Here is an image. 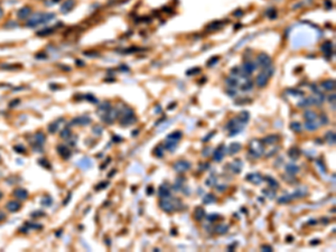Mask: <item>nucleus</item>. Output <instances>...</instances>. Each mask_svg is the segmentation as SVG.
<instances>
[{"label": "nucleus", "mask_w": 336, "mask_h": 252, "mask_svg": "<svg viewBox=\"0 0 336 252\" xmlns=\"http://www.w3.org/2000/svg\"><path fill=\"white\" fill-rule=\"evenodd\" d=\"M250 155H252L255 158H259L263 155L264 152V146H263L262 141L258 139H253L250 142V150H249Z\"/></svg>", "instance_id": "1"}, {"label": "nucleus", "mask_w": 336, "mask_h": 252, "mask_svg": "<svg viewBox=\"0 0 336 252\" xmlns=\"http://www.w3.org/2000/svg\"><path fill=\"white\" fill-rule=\"evenodd\" d=\"M54 17L53 14H37L30 18L28 20V26H36L39 25V24H43V22H46L48 20H50Z\"/></svg>", "instance_id": "2"}, {"label": "nucleus", "mask_w": 336, "mask_h": 252, "mask_svg": "<svg viewBox=\"0 0 336 252\" xmlns=\"http://www.w3.org/2000/svg\"><path fill=\"white\" fill-rule=\"evenodd\" d=\"M136 121V118H134V113L131 109L129 108H126L124 111H123L122 114V119H121L120 123L122 126H128V124H131Z\"/></svg>", "instance_id": "3"}, {"label": "nucleus", "mask_w": 336, "mask_h": 252, "mask_svg": "<svg viewBox=\"0 0 336 252\" xmlns=\"http://www.w3.org/2000/svg\"><path fill=\"white\" fill-rule=\"evenodd\" d=\"M272 75V70H264L263 72H261L259 75L257 76V84L258 86L264 87L268 84L269 77Z\"/></svg>", "instance_id": "4"}, {"label": "nucleus", "mask_w": 336, "mask_h": 252, "mask_svg": "<svg viewBox=\"0 0 336 252\" xmlns=\"http://www.w3.org/2000/svg\"><path fill=\"white\" fill-rule=\"evenodd\" d=\"M192 167V164L189 161H186V160H178L174 164V169L178 173H184V171H187L188 169H190Z\"/></svg>", "instance_id": "5"}, {"label": "nucleus", "mask_w": 336, "mask_h": 252, "mask_svg": "<svg viewBox=\"0 0 336 252\" xmlns=\"http://www.w3.org/2000/svg\"><path fill=\"white\" fill-rule=\"evenodd\" d=\"M257 61H258V63H259V65H260L261 67H263V68H268L272 63L270 56L267 55V54H264V53L258 55Z\"/></svg>", "instance_id": "6"}, {"label": "nucleus", "mask_w": 336, "mask_h": 252, "mask_svg": "<svg viewBox=\"0 0 336 252\" xmlns=\"http://www.w3.org/2000/svg\"><path fill=\"white\" fill-rule=\"evenodd\" d=\"M255 68H257V65L253 62H245L243 65H242V71H243V76H248L250 75L252 72H254Z\"/></svg>", "instance_id": "7"}, {"label": "nucleus", "mask_w": 336, "mask_h": 252, "mask_svg": "<svg viewBox=\"0 0 336 252\" xmlns=\"http://www.w3.org/2000/svg\"><path fill=\"white\" fill-rule=\"evenodd\" d=\"M246 180H248V182H251L252 184H254V185H259L263 182V177L261 176L259 173H252V174H249V175H246Z\"/></svg>", "instance_id": "8"}, {"label": "nucleus", "mask_w": 336, "mask_h": 252, "mask_svg": "<svg viewBox=\"0 0 336 252\" xmlns=\"http://www.w3.org/2000/svg\"><path fill=\"white\" fill-rule=\"evenodd\" d=\"M159 206L162 211H165L167 213H171L175 211V205L171 203V202L167 201L166 198H162V201L159 203Z\"/></svg>", "instance_id": "9"}, {"label": "nucleus", "mask_w": 336, "mask_h": 252, "mask_svg": "<svg viewBox=\"0 0 336 252\" xmlns=\"http://www.w3.org/2000/svg\"><path fill=\"white\" fill-rule=\"evenodd\" d=\"M278 141H279V136H277V134H269L262 140V142L267 143V145H274Z\"/></svg>", "instance_id": "10"}, {"label": "nucleus", "mask_w": 336, "mask_h": 252, "mask_svg": "<svg viewBox=\"0 0 336 252\" xmlns=\"http://www.w3.org/2000/svg\"><path fill=\"white\" fill-rule=\"evenodd\" d=\"M29 15H30V8L29 7H24L17 12V16H18L19 19H27Z\"/></svg>", "instance_id": "11"}, {"label": "nucleus", "mask_w": 336, "mask_h": 252, "mask_svg": "<svg viewBox=\"0 0 336 252\" xmlns=\"http://www.w3.org/2000/svg\"><path fill=\"white\" fill-rule=\"evenodd\" d=\"M300 154H301V152H300V150L297 148V147H291V148L288 150V156L290 157L292 160L298 159L300 157Z\"/></svg>", "instance_id": "12"}, {"label": "nucleus", "mask_w": 336, "mask_h": 252, "mask_svg": "<svg viewBox=\"0 0 336 252\" xmlns=\"http://www.w3.org/2000/svg\"><path fill=\"white\" fill-rule=\"evenodd\" d=\"M223 157H224V146L221 145L215 151H214V160H216V161H221V160L223 159Z\"/></svg>", "instance_id": "13"}, {"label": "nucleus", "mask_w": 336, "mask_h": 252, "mask_svg": "<svg viewBox=\"0 0 336 252\" xmlns=\"http://www.w3.org/2000/svg\"><path fill=\"white\" fill-rule=\"evenodd\" d=\"M322 87L325 91H332L335 89V81L334 80H326L322 83Z\"/></svg>", "instance_id": "14"}, {"label": "nucleus", "mask_w": 336, "mask_h": 252, "mask_svg": "<svg viewBox=\"0 0 336 252\" xmlns=\"http://www.w3.org/2000/svg\"><path fill=\"white\" fill-rule=\"evenodd\" d=\"M14 195L19 199H26L28 197V193L24 188H17L14 192Z\"/></svg>", "instance_id": "15"}, {"label": "nucleus", "mask_w": 336, "mask_h": 252, "mask_svg": "<svg viewBox=\"0 0 336 252\" xmlns=\"http://www.w3.org/2000/svg\"><path fill=\"white\" fill-rule=\"evenodd\" d=\"M74 7V0H66L63 5H62V12H68L71 9Z\"/></svg>", "instance_id": "16"}, {"label": "nucleus", "mask_w": 336, "mask_h": 252, "mask_svg": "<svg viewBox=\"0 0 336 252\" xmlns=\"http://www.w3.org/2000/svg\"><path fill=\"white\" fill-rule=\"evenodd\" d=\"M194 215H195V220H197V221H202V220L205 217L204 208H203V207H196Z\"/></svg>", "instance_id": "17"}, {"label": "nucleus", "mask_w": 336, "mask_h": 252, "mask_svg": "<svg viewBox=\"0 0 336 252\" xmlns=\"http://www.w3.org/2000/svg\"><path fill=\"white\" fill-rule=\"evenodd\" d=\"M158 194H159V197H161V198L170 197V190L168 189V188H166L165 186H160L159 190H158Z\"/></svg>", "instance_id": "18"}, {"label": "nucleus", "mask_w": 336, "mask_h": 252, "mask_svg": "<svg viewBox=\"0 0 336 252\" xmlns=\"http://www.w3.org/2000/svg\"><path fill=\"white\" fill-rule=\"evenodd\" d=\"M249 119H250V114L248 111H242L238 118V120L240 121L241 124H245V123L249 121Z\"/></svg>", "instance_id": "19"}, {"label": "nucleus", "mask_w": 336, "mask_h": 252, "mask_svg": "<svg viewBox=\"0 0 336 252\" xmlns=\"http://www.w3.org/2000/svg\"><path fill=\"white\" fill-rule=\"evenodd\" d=\"M286 171L290 174V175H295V174L299 171V167L296 166L295 164H288V165H286Z\"/></svg>", "instance_id": "20"}, {"label": "nucleus", "mask_w": 336, "mask_h": 252, "mask_svg": "<svg viewBox=\"0 0 336 252\" xmlns=\"http://www.w3.org/2000/svg\"><path fill=\"white\" fill-rule=\"evenodd\" d=\"M7 208H8L10 212H17V211L20 208V204L16 201H11L7 204Z\"/></svg>", "instance_id": "21"}, {"label": "nucleus", "mask_w": 336, "mask_h": 252, "mask_svg": "<svg viewBox=\"0 0 336 252\" xmlns=\"http://www.w3.org/2000/svg\"><path fill=\"white\" fill-rule=\"evenodd\" d=\"M322 50L326 56H329L330 54H332V43L325 42L322 46Z\"/></svg>", "instance_id": "22"}, {"label": "nucleus", "mask_w": 336, "mask_h": 252, "mask_svg": "<svg viewBox=\"0 0 336 252\" xmlns=\"http://www.w3.org/2000/svg\"><path fill=\"white\" fill-rule=\"evenodd\" d=\"M240 149H241L240 143H239V142H233V143H231V145H230L229 152H230V155H234V154H236V152H239V151H240Z\"/></svg>", "instance_id": "23"}, {"label": "nucleus", "mask_w": 336, "mask_h": 252, "mask_svg": "<svg viewBox=\"0 0 336 252\" xmlns=\"http://www.w3.org/2000/svg\"><path fill=\"white\" fill-rule=\"evenodd\" d=\"M231 166H232V171H234L235 174H239L241 171V169H242V162L239 159L234 160Z\"/></svg>", "instance_id": "24"}, {"label": "nucleus", "mask_w": 336, "mask_h": 252, "mask_svg": "<svg viewBox=\"0 0 336 252\" xmlns=\"http://www.w3.org/2000/svg\"><path fill=\"white\" fill-rule=\"evenodd\" d=\"M78 166L81 168H83V169H87V168L92 167V162H91V160L89 158H83L82 160H80Z\"/></svg>", "instance_id": "25"}, {"label": "nucleus", "mask_w": 336, "mask_h": 252, "mask_svg": "<svg viewBox=\"0 0 336 252\" xmlns=\"http://www.w3.org/2000/svg\"><path fill=\"white\" fill-rule=\"evenodd\" d=\"M215 231L218 234H225L229 231V225H226V224H218L217 226H215Z\"/></svg>", "instance_id": "26"}, {"label": "nucleus", "mask_w": 336, "mask_h": 252, "mask_svg": "<svg viewBox=\"0 0 336 252\" xmlns=\"http://www.w3.org/2000/svg\"><path fill=\"white\" fill-rule=\"evenodd\" d=\"M304 118H305L307 121H314L317 118V114L314 111L308 110V111H306L305 113H304Z\"/></svg>", "instance_id": "27"}, {"label": "nucleus", "mask_w": 336, "mask_h": 252, "mask_svg": "<svg viewBox=\"0 0 336 252\" xmlns=\"http://www.w3.org/2000/svg\"><path fill=\"white\" fill-rule=\"evenodd\" d=\"M266 180L268 182L269 186H270V188H272V189H276V188L279 187V184H278V182L274 178H272V177H270V176L266 177Z\"/></svg>", "instance_id": "28"}, {"label": "nucleus", "mask_w": 336, "mask_h": 252, "mask_svg": "<svg viewBox=\"0 0 336 252\" xmlns=\"http://www.w3.org/2000/svg\"><path fill=\"white\" fill-rule=\"evenodd\" d=\"M215 201H216L215 196L213 195L212 193L206 194V195L204 196V198H203V202H204L205 204H211V203H214Z\"/></svg>", "instance_id": "29"}, {"label": "nucleus", "mask_w": 336, "mask_h": 252, "mask_svg": "<svg viewBox=\"0 0 336 252\" xmlns=\"http://www.w3.org/2000/svg\"><path fill=\"white\" fill-rule=\"evenodd\" d=\"M306 194H307V190H306L305 188H299V189H297L296 192H295L294 194H291V195H292L294 198H300L302 196H305Z\"/></svg>", "instance_id": "30"}, {"label": "nucleus", "mask_w": 336, "mask_h": 252, "mask_svg": "<svg viewBox=\"0 0 336 252\" xmlns=\"http://www.w3.org/2000/svg\"><path fill=\"white\" fill-rule=\"evenodd\" d=\"M325 138H326V140L328 141V143H329V145H334V143H335V141H336L335 133H334V132H332V131L327 132V133L325 134Z\"/></svg>", "instance_id": "31"}, {"label": "nucleus", "mask_w": 336, "mask_h": 252, "mask_svg": "<svg viewBox=\"0 0 336 252\" xmlns=\"http://www.w3.org/2000/svg\"><path fill=\"white\" fill-rule=\"evenodd\" d=\"M165 147H166V149H167V150H169L170 152H173V151L177 148V143H176V141H175V140H170V141H167V142H166Z\"/></svg>", "instance_id": "32"}, {"label": "nucleus", "mask_w": 336, "mask_h": 252, "mask_svg": "<svg viewBox=\"0 0 336 252\" xmlns=\"http://www.w3.org/2000/svg\"><path fill=\"white\" fill-rule=\"evenodd\" d=\"M183 137V133L180 131H175L173 132V133L170 134H168V140H175V141H177V140H179L180 138Z\"/></svg>", "instance_id": "33"}, {"label": "nucleus", "mask_w": 336, "mask_h": 252, "mask_svg": "<svg viewBox=\"0 0 336 252\" xmlns=\"http://www.w3.org/2000/svg\"><path fill=\"white\" fill-rule=\"evenodd\" d=\"M74 122H78L80 124H82V126H86L87 123L91 122V119L84 115V117H80V118H77V119H75Z\"/></svg>", "instance_id": "34"}, {"label": "nucleus", "mask_w": 336, "mask_h": 252, "mask_svg": "<svg viewBox=\"0 0 336 252\" xmlns=\"http://www.w3.org/2000/svg\"><path fill=\"white\" fill-rule=\"evenodd\" d=\"M58 152L62 155V156L64 157V158H68L70 157V150L65 147V146H59L58 147Z\"/></svg>", "instance_id": "35"}, {"label": "nucleus", "mask_w": 336, "mask_h": 252, "mask_svg": "<svg viewBox=\"0 0 336 252\" xmlns=\"http://www.w3.org/2000/svg\"><path fill=\"white\" fill-rule=\"evenodd\" d=\"M305 128L307 129V130L314 131V130H316V129L318 128V124L315 123L314 121H307V122L305 123Z\"/></svg>", "instance_id": "36"}, {"label": "nucleus", "mask_w": 336, "mask_h": 252, "mask_svg": "<svg viewBox=\"0 0 336 252\" xmlns=\"http://www.w3.org/2000/svg\"><path fill=\"white\" fill-rule=\"evenodd\" d=\"M292 199H294L292 195H283L278 198V203H281V204H283V203H289V202L292 201Z\"/></svg>", "instance_id": "37"}, {"label": "nucleus", "mask_w": 336, "mask_h": 252, "mask_svg": "<svg viewBox=\"0 0 336 252\" xmlns=\"http://www.w3.org/2000/svg\"><path fill=\"white\" fill-rule=\"evenodd\" d=\"M154 155L157 157H159V158H161V157L164 156V149H162L161 145H158L156 148L154 149Z\"/></svg>", "instance_id": "38"}, {"label": "nucleus", "mask_w": 336, "mask_h": 252, "mask_svg": "<svg viewBox=\"0 0 336 252\" xmlns=\"http://www.w3.org/2000/svg\"><path fill=\"white\" fill-rule=\"evenodd\" d=\"M221 25H222V22L214 21V22H212V24H210V25L207 26V30H215V29L220 28V26H221Z\"/></svg>", "instance_id": "39"}, {"label": "nucleus", "mask_w": 336, "mask_h": 252, "mask_svg": "<svg viewBox=\"0 0 336 252\" xmlns=\"http://www.w3.org/2000/svg\"><path fill=\"white\" fill-rule=\"evenodd\" d=\"M290 128L292 129L295 132H300V131H301V126H300L299 122H292L290 124Z\"/></svg>", "instance_id": "40"}, {"label": "nucleus", "mask_w": 336, "mask_h": 252, "mask_svg": "<svg viewBox=\"0 0 336 252\" xmlns=\"http://www.w3.org/2000/svg\"><path fill=\"white\" fill-rule=\"evenodd\" d=\"M252 86H253V83H252L251 81H246L245 83L241 86V89H242V91H250V90L252 89Z\"/></svg>", "instance_id": "41"}, {"label": "nucleus", "mask_w": 336, "mask_h": 252, "mask_svg": "<svg viewBox=\"0 0 336 252\" xmlns=\"http://www.w3.org/2000/svg\"><path fill=\"white\" fill-rule=\"evenodd\" d=\"M225 83H226L229 86L234 87V86H236V85H238L239 82H238V80H236V78H226Z\"/></svg>", "instance_id": "42"}, {"label": "nucleus", "mask_w": 336, "mask_h": 252, "mask_svg": "<svg viewBox=\"0 0 336 252\" xmlns=\"http://www.w3.org/2000/svg\"><path fill=\"white\" fill-rule=\"evenodd\" d=\"M199 72H201V68H199V67H194V68L188 70L187 72H186V74H187V75H195V74H198Z\"/></svg>", "instance_id": "43"}, {"label": "nucleus", "mask_w": 336, "mask_h": 252, "mask_svg": "<svg viewBox=\"0 0 336 252\" xmlns=\"http://www.w3.org/2000/svg\"><path fill=\"white\" fill-rule=\"evenodd\" d=\"M206 218L210 222H213V221H216V220H218L220 218V215L218 214H208V215H206Z\"/></svg>", "instance_id": "44"}, {"label": "nucleus", "mask_w": 336, "mask_h": 252, "mask_svg": "<svg viewBox=\"0 0 336 252\" xmlns=\"http://www.w3.org/2000/svg\"><path fill=\"white\" fill-rule=\"evenodd\" d=\"M272 188H269V189H263V194H266L268 197H270V198H272V197H274V189L271 190Z\"/></svg>", "instance_id": "45"}, {"label": "nucleus", "mask_w": 336, "mask_h": 252, "mask_svg": "<svg viewBox=\"0 0 336 252\" xmlns=\"http://www.w3.org/2000/svg\"><path fill=\"white\" fill-rule=\"evenodd\" d=\"M267 15L269 16V18L274 19V18H276V15H277V12H276V10H274L273 8H270L268 11H267Z\"/></svg>", "instance_id": "46"}, {"label": "nucleus", "mask_w": 336, "mask_h": 252, "mask_svg": "<svg viewBox=\"0 0 336 252\" xmlns=\"http://www.w3.org/2000/svg\"><path fill=\"white\" fill-rule=\"evenodd\" d=\"M288 92L292 95H296V96H301V95H304V92H302V91H297V90L295 91V90H292V89H289Z\"/></svg>", "instance_id": "47"}, {"label": "nucleus", "mask_w": 336, "mask_h": 252, "mask_svg": "<svg viewBox=\"0 0 336 252\" xmlns=\"http://www.w3.org/2000/svg\"><path fill=\"white\" fill-rule=\"evenodd\" d=\"M218 59H220L218 57H212L210 61L207 62V66H213L214 64H216V62H217Z\"/></svg>", "instance_id": "48"}, {"label": "nucleus", "mask_w": 336, "mask_h": 252, "mask_svg": "<svg viewBox=\"0 0 336 252\" xmlns=\"http://www.w3.org/2000/svg\"><path fill=\"white\" fill-rule=\"evenodd\" d=\"M102 131H103V129H102V128H101V127H94V128H93V132H94V133L95 134H96V136H100V134L101 133H102Z\"/></svg>", "instance_id": "49"}, {"label": "nucleus", "mask_w": 336, "mask_h": 252, "mask_svg": "<svg viewBox=\"0 0 336 252\" xmlns=\"http://www.w3.org/2000/svg\"><path fill=\"white\" fill-rule=\"evenodd\" d=\"M70 134H71V131L68 129H64V130L62 131V137L63 138H68L70 137Z\"/></svg>", "instance_id": "50"}, {"label": "nucleus", "mask_w": 336, "mask_h": 252, "mask_svg": "<svg viewBox=\"0 0 336 252\" xmlns=\"http://www.w3.org/2000/svg\"><path fill=\"white\" fill-rule=\"evenodd\" d=\"M215 182H216V179H214V178H212V177H211V178L206 179V182H205V184H206L207 186H212V185L214 184V183H215Z\"/></svg>", "instance_id": "51"}, {"label": "nucleus", "mask_w": 336, "mask_h": 252, "mask_svg": "<svg viewBox=\"0 0 336 252\" xmlns=\"http://www.w3.org/2000/svg\"><path fill=\"white\" fill-rule=\"evenodd\" d=\"M320 122H322L323 124H326V123L328 122V119H327V117H326V115H325V114H323L322 117H320Z\"/></svg>", "instance_id": "52"}, {"label": "nucleus", "mask_w": 336, "mask_h": 252, "mask_svg": "<svg viewBox=\"0 0 336 252\" xmlns=\"http://www.w3.org/2000/svg\"><path fill=\"white\" fill-rule=\"evenodd\" d=\"M261 249H262V251H272V248L270 245H262L261 246Z\"/></svg>", "instance_id": "53"}, {"label": "nucleus", "mask_w": 336, "mask_h": 252, "mask_svg": "<svg viewBox=\"0 0 336 252\" xmlns=\"http://www.w3.org/2000/svg\"><path fill=\"white\" fill-rule=\"evenodd\" d=\"M151 194H154V187L149 186V187L147 188V195H151Z\"/></svg>", "instance_id": "54"}, {"label": "nucleus", "mask_w": 336, "mask_h": 252, "mask_svg": "<svg viewBox=\"0 0 336 252\" xmlns=\"http://www.w3.org/2000/svg\"><path fill=\"white\" fill-rule=\"evenodd\" d=\"M108 184L109 183H102V184H100V186L98 185V189H102L103 187H105V186H108Z\"/></svg>", "instance_id": "55"}, {"label": "nucleus", "mask_w": 336, "mask_h": 252, "mask_svg": "<svg viewBox=\"0 0 336 252\" xmlns=\"http://www.w3.org/2000/svg\"><path fill=\"white\" fill-rule=\"evenodd\" d=\"M231 73H232V75H233V74H234V75H236V74H238V67H234V68H232V70H231Z\"/></svg>", "instance_id": "56"}, {"label": "nucleus", "mask_w": 336, "mask_h": 252, "mask_svg": "<svg viewBox=\"0 0 336 252\" xmlns=\"http://www.w3.org/2000/svg\"><path fill=\"white\" fill-rule=\"evenodd\" d=\"M310 244H311V245H317V244H319V240H313V241H310Z\"/></svg>", "instance_id": "57"}, {"label": "nucleus", "mask_w": 336, "mask_h": 252, "mask_svg": "<svg viewBox=\"0 0 336 252\" xmlns=\"http://www.w3.org/2000/svg\"><path fill=\"white\" fill-rule=\"evenodd\" d=\"M5 218H6V215H5V214H3V213H0V222L3 221Z\"/></svg>", "instance_id": "58"}, {"label": "nucleus", "mask_w": 336, "mask_h": 252, "mask_svg": "<svg viewBox=\"0 0 336 252\" xmlns=\"http://www.w3.org/2000/svg\"><path fill=\"white\" fill-rule=\"evenodd\" d=\"M329 101H330V102H332V101H333V102L335 101V94L330 95V96H329Z\"/></svg>", "instance_id": "59"}, {"label": "nucleus", "mask_w": 336, "mask_h": 252, "mask_svg": "<svg viewBox=\"0 0 336 252\" xmlns=\"http://www.w3.org/2000/svg\"><path fill=\"white\" fill-rule=\"evenodd\" d=\"M217 189L220 190V192H222V190H224V189H225V186H218V187H217Z\"/></svg>", "instance_id": "60"}, {"label": "nucleus", "mask_w": 336, "mask_h": 252, "mask_svg": "<svg viewBox=\"0 0 336 252\" xmlns=\"http://www.w3.org/2000/svg\"><path fill=\"white\" fill-rule=\"evenodd\" d=\"M2 16H3V11H2V9L0 8V18H1Z\"/></svg>", "instance_id": "61"}, {"label": "nucleus", "mask_w": 336, "mask_h": 252, "mask_svg": "<svg viewBox=\"0 0 336 252\" xmlns=\"http://www.w3.org/2000/svg\"><path fill=\"white\" fill-rule=\"evenodd\" d=\"M137 133H138V130H136V131L132 132V136H137Z\"/></svg>", "instance_id": "62"}, {"label": "nucleus", "mask_w": 336, "mask_h": 252, "mask_svg": "<svg viewBox=\"0 0 336 252\" xmlns=\"http://www.w3.org/2000/svg\"><path fill=\"white\" fill-rule=\"evenodd\" d=\"M234 15H242V11H236Z\"/></svg>", "instance_id": "63"}, {"label": "nucleus", "mask_w": 336, "mask_h": 252, "mask_svg": "<svg viewBox=\"0 0 336 252\" xmlns=\"http://www.w3.org/2000/svg\"><path fill=\"white\" fill-rule=\"evenodd\" d=\"M1 196H2V193H1V192H0V198H1Z\"/></svg>", "instance_id": "64"}]
</instances>
